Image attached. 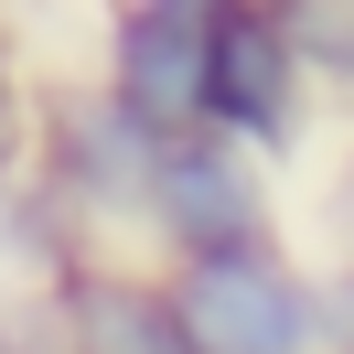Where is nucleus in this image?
I'll return each instance as SVG.
<instances>
[{
	"mask_svg": "<svg viewBox=\"0 0 354 354\" xmlns=\"http://www.w3.org/2000/svg\"><path fill=\"white\" fill-rule=\"evenodd\" d=\"M172 311L194 354H322V279H301L279 247L172 268Z\"/></svg>",
	"mask_w": 354,
	"mask_h": 354,
	"instance_id": "f257e3e1",
	"label": "nucleus"
},
{
	"mask_svg": "<svg viewBox=\"0 0 354 354\" xmlns=\"http://www.w3.org/2000/svg\"><path fill=\"white\" fill-rule=\"evenodd\" d=\"M140 225H151V247H172V268L236 258V247H268V183H258L247 151L183 129V140H161V161H151Z\"/></svg>",
	"mask_w": 354,
	"mask_h": 354,
	"instance_id": "f03ea898",
	"label": "nucleus"
},
{
	"mask_svg": "<svg viewBox=\"0 0 354 354\" xmlns=\"http://www.w3.org/2000/svg\"><path fill=\"white\" fill-rule=\"evenodd\" d=\"M204 65H215V0H140L108 22V97L151 140L204 129Z\"/></svg>",
	"mask_w": 354,
	"mask_h": 354,
	"instance_id": "7ed1b4c3",
	"label": "nucleus"
},
{
	"mask_svg": "<svg viewBox=\"0 0 354 354\" xmlns=\"http://www.w3.org/2000/svg\"><path fill=\"white\" fill-rule=\"evenodd\" d=\"M301 44L290 11H215V65H204V140L225 151H290L301 140Z\"/></svg>",
	"mask_w": 354,
	"mask_h": 354,
	"instance_id": "20e7f679",
	"label": "nucleus"
},
{
	"mask_svg": "<svg viewBox=\"0 0 354 354\" xmlns=\"http://www.w3.org/2000/svg\"><path fill=\"white\" fill-rule=\"evenodd\" d=\"M151 161H161V140L140 129L108 86L44 97V194H54V215H75V204H86V215H140Z\"/></svg>",
	"mask_w": 354,
	"mask_h": 354,
	"instance_id": "39448f33",
	"label": "nucleus"
},
{
	"mask_svg": "<svg viewBox=\"0 0 354 354\" xmlns=\"http://www.w3.org/2000/svg\"><path fill=\"white\" fill-rule=\"evenodd\" d=\"M54 322H65V354H194L183 311H172V279L118 268V258H75L54 279Z\"/></svg>",
	"mask_w": 354,
	"mask_h": 354,
	"instance_id": "423d86ee",
	"label": "nucleus"
},
{
	"mask_svg": "<svg viewBox=\"0 0 354 354\" xmlns=\"http://www.w3.org/2000/svg\"><path fill=\"white\" fill-rule=\"evenodd\" d=\"M290 44H301V75H333L354 108V0L344 11H290Z\"/></svg>",
	"mask_w": 354,
	"mask_h": 354,
	"instance_id": "0eeeda50",
	"label": "nucleus"
},
{
	"mask_svg": "<svg viewBox=\"0 0 354 354\" xmlns=\"http://www.w3.org/2000/svg\"><path fill=\"white\" fill-rule=\"evenodd\" d=\"M22 140H32V108H22V75H11V44H0V172L22 161Z\"/></svg>",
	"mask_w": 354,
	"mask_h": 354,
	"instance_id": "6e6552de",
	"label": "nucleus"
},
{
	"mask_svg": "<svg viewBox=\"0 0 354 354\" xmlns=\"http://www.w3.org/2000/svg\"><path fill=\"white\" fill-rule=\"evenodd\" d=\"M333 225H344V247H354V151H344V172H333Z\"/></svg>",
	"mask_w": 354,
	"mask_h": 354,
	"instance_id": "1a4fd4ad",
	"label": "nucleus"
},
{
	"mask_svg": "<svg viewBox=\"0 0 354 354\" xmlns=\"http://www.w3.org/2000/svg\"><path fill=\"white\" fill-rule=\"evenodd\" d=\"M0 354H22V333H11V322H0Z\"/></svg>",
	"mask_w": 354,
	"mask_h": 354,
	"instance_id": "9d476101",
	"label": "nucleus"
}]
</instances>
